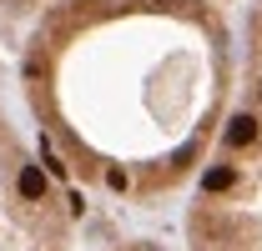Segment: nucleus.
<instances>
[{
	"mask_svg": "<svg viewBox=\"0 0 262 251\" xmlns=\"http://www.w3.org/2000/svg\"><path fill=\"white\" fill-rule=\"evenodd\" d=\"M237 81L222 0H46L20 40L35 131L86 191L131 211L192 191Z\"/></svg>",
	"mask_w": 262,
	"mask_h": 251,
	"instance_id": "1",
	"label": "nucleus"
},
{
	"mask_svg": "<svg viewBox=\"0 0 262 251\" xmlns=\"http://www.w3.org/2000/svg\"><path fill=\"white\" fill-rule=\"evenodd\" d=\"M76 201L15 121L0 65V251H71Z\"/></svg>",
	"mask_w": 262,
	"mask_h": 251,
	"instance_id": "2",
	"label": "nucleus"
},
{
	"mask_svg": "<svg viewBox=\"0 0 262 251\" xmlns=\"http://www.w3.org/2000/svg\"><path fill=\"white\" fill-rule=\"evenodd\" d=\"M40 5H46V0H0V26H10V20H31Z\"/></svg>",
	"mask_w": 262,
	"mask_h": 251,
	"instance_id": "3",
	"label": "nucleus"
},
{
	"mask_svg": "<svg viewBox=\"0 0 262 251\" xmlns=\"http://www.w3.org/2000/svg\"><path fill=\"white\" fill-rule=\"evenodd\" d=\"M106 251H171V246H162V241H116Z\"/></svg>",
	"mask_w": 262,
	"mask_h": 251,
	"instance_id": "4",
	"label": "nucleus"
}]
</instances>
